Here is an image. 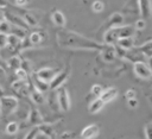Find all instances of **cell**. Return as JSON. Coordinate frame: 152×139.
I'll list each match as a JSON object with an SVG mask.
<instances>
[{
    "label": "cell",
    "instance_id": "obj_9",
    "mask_svg": "<svg viewBox=\"0 0 152 139\" xmlns=\"http://www.w3.org/2000/svg\"><path fill=\"white\" fill-rule=\"evenodd\" d=\"M4 17L13 25V26H17V27H20V29H24V30H27L28 29V25L26 24V21L24 20L23 15H18V14H14V13H4Z\"/></svg>",
    "mask_w": 152,
    "mask_h": 139
},
{
    "label": "cell",
    "instance_id": "obj_17",
    "mask_svg": "<svg viewBox=\"0 0 152 139\" xmlns=\"http://www.w3.org/2000/svg\"><path fill=\"white\" fill-rule=\"evenodd\" d=\"M103 107H104V102L102 101V99H101V97H95V99H93V100L89 102V105H88V110H89L90 114H96V113H99Z\"/></svg>",
    "mask_w": 152,
    "mask_h": 139
},
{
    "label": "cell",
    "instance_id": "obj_35",
    "mask_svg": "<svg viewBox=\"0 0 152 139\" xmlns=\"http://www.w3.org/2000/svg\"><path fill=\"white\" fill-rule=\"evenodd\" d=\"M135 95H137V93H135V90L134 89H127L126 90V93H125V97H126V100H131V99H135Z\"/></svg>",
    "mask_w": 152,
    "mask_h": 139
},
{
    "label": "cell",
    "instance_id": "obj_38",
    "mask_svg": "<svg viewBox=\"0 0 152 139\" xmlns=\"http://www.w3.org/2000/svg\"><path fill=\"white\" fill-rule=\"evenodd\" d=\"M150 61H151V64H150V65H151V68H152V58H151Z\"/></svg>",
    "mask_w": 152,
    "mask_h": 139
},
{
    "label": "cell",
    "instance_id": "obj_16",
    "mask_svg": "<svg viewBox=\"0 0 152 139\" xmlns=\"http://www.w3.org/2000/svg\"><path fill=\"white\" fill-rule=\"evenodd\" d=\"M51 21L55 26L57 27H64L65 24H66V19H65V15L63 12L61 11H55L52 12L51 14Z\"/></svg>",
    "mask_w": 152,
    "mask_h": 139
},
{
    "label": "cell",
    "instance_id": "obj_31",
    "mask_svg": "<svg viewBox=\"0 0 152 139\" xmlns=\"http://www.w3.org/2000/svg\"><path fill=\"white\" fill-rule=\"evenodd\" d=\"M15 76H17V80H20V81H27L28 72H27L25 69L20 68V69H18V70L15 71Z\"/></svg>",
    "mask_w": 152,
    "mask_h": 139
},
{
    "label": "cell",
    "instance_id": "obj_20",
    "mask_svg": "<svg viewBox=\"0 0 152 139\" xmlns=\"http://www.w3.org/2000/svg\"><path fill=\"white\" fill-rule=\"evenodd\" d=\"M137 50H138L139 52H141L146 58L151 59V58H152V40L145 42L142 45L138 46Z\"/></svg>",
    "mask_w": 152,
    "mask_h": 139
},
{
    "label": "cell",
    "instance_id": "obj_4",
    "mask_svg": "<svg viewBox=\"0 0 152 139\" xmlns=\"http://www.w3.org/2000/svg\"><path fill=\"white\" fill-rule=\"evenodd\" d=\"M57 99H58L59 109L62 112H68L71 107V101H70L69 93L65 88H59L57 90Z\"/></svg>",
    "mask_w": 152,
    "mask_h": 139
},
{
    "label": "cell",
    "instance_id": "obj_21",
    "mask_svg": "<svg viewBox=\"0 0 152 139\" xmlns=\"http://www.w3.org/2000/svg\"><path fill=\"white\" fill-rule=\"evenodd\" d=\"M30 99H31V101H32L33 103H36V105H43L44 101H45L44 93H42V91H39V90L34 89V88H33V89L31 90V93H30Z\"/></svg>",
    "mask_w": 152,
    "mask_h": 139
},
{
    "label": "cell",
    "instance_id": "obj_10",
    "mask_svg": "<svg viewBox=\"0 0 152 139\" xmlns=\"http://www.w3.org/2000/svg\"><path fill=\"white\" fill-rule=\"evenodd\" d=\"M124 21H125L124 15L121 13H119V12H114V13H112L108 17V19L106 21V25H107L108 29H114V27L122 26L124 25Z\"/></svg>",
    "mask_w": 152,
    "mask_h": 139
},
{
    "label": "cell",
    "instance_id": "obj_27",
    "mask_svg": "<svg viewBox=\"0 0 152 139\" xmlns=\"http://www.w3.org/2000/svg\"><path fill=\"white\" fill-rule=\"evenodd\" d=\"M19 129H20V126H19V124L17 121H10L6 125V128H5L7 134H15Z\"/></svg>",
    "mask_w": 152,
    "mask_h": 139
},
{
    "label": "cell",
    "instance_id": "obj_33",
    "mask_svg": "<svg viewBox=\"0 0 152 139\" xmlns=\"http://www.w3.org/2000/svg\"><path fill=\"white\" fill-rule=\"evenodd\" d=\"M144 133H145V139H152V121L147 122L144 126Z\"/></svg>",
    "mask_w": 152,
    "mask_h": 139
},
{
    "label": "cell",
    "instance_id": "obj_32",
    "mask_svg": "<svg viewBox=\"0 0 152 139\" xmlns=\"http://www.w3.org/2000/svg\"><path fill=\"white\" fill-rule=\"evenodd\" d=\"M39 133H40V132H39L38 127H32V128L27 132V134L25 135L24 139H37V137H38Z\"/></svg>",
    "mask_w": 152,
    "mask_h": 139
},
{
    "label": "cell",
    "instance_id": "obj_25",
    "mask_svg": "<svg viewBox=\"0 0 152 139\" xmlns=\"http://www.w3.org/2000/svg\"><path fill=\"white\" fill-rule=\"evenodd\" d=\"M12 27L13 25L5 18L2 17L1 21H0V33H4V34H11L13 31H12Z\"/></svg>",
    "mask_w": 152,
    "mask_h": 139
},
{
    "label": "cell",
    "instance_id": "obj_12",
    "mask_svg": "<svg viewBox=\"0 0 152 139\" xmlns=\"http://www.w3.org/2000/svg\"><path fill=\"white\" fill-rule=\"evenodd\" d=\"M139 12L144 19L150 18L152 15V1L151 0H138Z\"/></svg>",
    "mask_w": 152,
    "mask_h": 139
},
{
    "label": "cell",
    "instance_id": "obj_23",
    "mask_svg": "<svg viewBox=\"0 0 152 139\" xmlns=\"http://www.w3.org/2000/svg\"><path fill=\"white\" fill-rule=\"evenodd\" d=\"M7 65H8L10 69H12V70L15 72L18 69L21 68V65H23V61L20 59L19 56H12L11 58H8V61H7Z\"/></svg>",
    "mask_w": 152,
    "mask_h": 139
},
{
    "label": "cell",
    "instance_id": "obj_2",
    "mask_svg": "<svg viewBox=\"0 0 152 139\" xmlns=\"http://www.w3.org/2000/svg\"><path fill=\"white\" fill-rule=\"evenodd\" d=\"M19 107V101L17 97L11 95H2L1 96V115L6 116L14 113Z\"/></svg>",
    "mask_w": 152,
    "mask_h": 139
},
{
    "label": "cell",
    "instance_id": "obj_30",
    "mask_svg": "<svg viewBox=\"0 0 152 139\" xmlns=\"http://www.w3.org/2000/svg\"><path fill=\"white\" fill-rule=\"evenodd\" d=\"M103 87L101 86V84H94V86H91V88H90V94L91 95H94L95 97H100L101 95H102V93H103Z\"/></svg>",
    "mask_w": 152,
    "mask_h": 139
},
{
    "label": "cell",
    "instance_id": "obj_22",
    "mask_svg": "<svg viewBox=\"0 0 152 139\" xmlns=\"http://www.w3.org/2000/svg\"><path fill=\"white\" fill-rule=\"evenodd\" d=\"M38 129H39V132H40L43 135H45V137H48V138H52L53 134H55V129H53V127H52L51 124L43 122L42 125L38 126Z\"/></svg>",
    "mask_w": 152,
    "mask_h": 139
},
{
    "label": "cell",
    "instance_id": "obj_6",
    "mask_svg": "<svg viewBox=\"0 0 152 139\" xmlns=\"http://www.w3.org/2000/svg\"><path fill=\"white\" fill-rule=\"evenodd\" d=\"M118 39H122V38H129V37H133L134 33H135V27L134 25H122V26H119V27H114L113 29Z\"/></svg>",
    "mask_w": 152,
    "mask_h": 139
},
{
    "label": "cell",
    "instance_id": "obj_13",
    "mask_svg": "<svg viewBox=\"0 0 152 139\" xmlns=\"http://www.w3.org/2000/svg\"><path fill=\"white\" fill-rule=\"evenodd\" d=\"M101 56L103 58L104 62L107 63H110L114 61V58L116 57V50H115V46L113 45H103L102 50H101Z\"/></svg>",
    "mask_w": 152,
    "mask_h": 139
},
{
    "label": "cell",
    "instance_id": "obj_28",
    "mask_svg": "<svg viewBox=\"0 0 152 139\" xmlns=\"http://www.w3.org/2000/svg\"><path fill=\"white\" fill-rule=\"evenodd\" d=\"M23 18H24V20L26 21V24L28 26H32V27L38 26V20L36 19V17L33 14H31V13H24L23 14Z\"/></svg>",
    "mask_w": 152,
    "mask_h": 139
},
{
    "label": "cell",
    "instance_id": "obj_34",
    "mask_svg": "<svg viewBox=\"0 0 152 139\" xmlns=\"http://www.w3.org/2000/svg\"><path fill=\"white\" fill-rule=\"evenodd\" d=\"M134 27H135V30H138V31L144 30V29L146 27V21H145V19H144V18H140V19L135 20V23H134Z\"/></svg>",
    "mask_w": 152,
    "mask_h": 139
},
{
    "label": "cell",
    "instance_id": "obj_5",
    "mask_svg": "<svg viewBox=\"0 0 152 139\" xmlns=\"http://www.w3.org/2000/svg\"><path fill=\"white\" fill-rule=\"evenodd\" d=\"M59 71L57 70V69H53V68H42V69H39L37 72H36V77L37 78H39V80H42V81H45V82H51L55 77H56V75L58 74Z\"/></svg>",
    "mask_w": 152,
    "mask_h": 139
},
{
    "label": "cell",
    "instance_id": "obj_19",
    "mask_svg": "<svg viewBox=\"0 0 152 139\" xmlns=\"http://www.w3.org/2000/svg\"><path fill=\"white\" fill-rule=\"evenodd\" d=\"M33 88L42 91V93H46V91H51L50 89V83L49 82H45V81H42L39 78H37L34 76L33 78Z\"/></svg>",
    "mask_w": 152,
    "mask_h": 139
},
{
    "label": "cell",
    "instance_id": "obj_26",
    "mask_svg": "<svg viewBox=\"0 0 152 139\" xmlns=\"http://www.w3.org/2000/svg\"><path fill=\"white\" fill-rule=\"evenodd\" d=\"M42 40H43V34L40 32H37V31L32 32L28 37V42L31 45H38L42 43Z\"/></svg>",
    "mask_w": 152,
    "mask_h": 139
},
{
    "label": "cell",
    "instance_id": "obj_37",
    "mask_svg": "<svg viewBox=\"0 0 152 139\" xmlns=\"http://www.w3.org/2000/svg\"><path fill=\"white\" fill-rule=\"evenodd\" d=\"M28 4V0H15V5L19 7H25Z\"/></svg>",
    "mask_w": 152,
    "mask_h": 139
},
{
    "label": "cell",
    "instance_id": "obj_7",
    "mask_svg": "<svg viewBox=\"0 0 152 139\" xmlns=\"http://www.w3.org/2000/svg\"><path fill=\"white\" fill-rule=\"evenodd\" d=\"M69 75H70V72H69V70H66V69H65V70L59 71V72L56 75V77L50 82V89L55 91V90H57V89L62 88L63 83L68 80Z\"/></svg>",
    "mask_w": 152,
    "mask_h": 139
},
{
    "label": "cell",
    "instance_id": "obj_11",
    "mask_svg": "<svg viewBox=\"0 0 152 139\" xmlns=\"http://www.w3.org/2000/svg\"><path fill=\"white\" fill-rule=\"evenodd\" d=\"M11 87H12V89H13L17 94H20V95H23V96H26V95L30 96V93H31V91H28V83H27V81L15 80V81L12 82Z\"/></svg>",
    "mask_w": 152,
    "mask_h": 139
},
{
    "label": "cell",
    "instance_id": "obj_8",
    "mask_svg": "<svg viewBox=\"0 0 152 139\" xmlns=\"http://www.w3.org/2000/svg\"><path fill=\"white\" fill-rule=\"evenodd\" d=\"M100 133V127L96 124H90L86 126L81 132V139H95Z\"/></svg>",
    "mask_w": 152,
    "mask_h": 139
},
{
    "label": "cell",
    "instance_id": "obj_14",
    "mask_svg": "<svg viewBox=\"0 0 152 139\" xmlns=\"http://www.w3.org/2000/svg\"><path fill=\"white\" fill-rule=\"evenodd\" d=\"M43 122H44L43 116L40 115L39 110L36 109V108H31V110L28 112V116H27V124L32 125L33 127H38Z\"/></svg>",
    "mask_w": 152,
    "mask_h": 139
},
{
    "label": "cell",
    "instance_id": "obj_24",
    "mask_svg": "<svg viewBox=\"0 0 152 139\" xmlns=\"http://www.w3.org/2000/svg\"><path fill=\"white\" fill-rule=\"evenodd\" d=\"M116 45L124 50H131L134 48V40H133V37H129V38H122V39H119Z\"/></svg>",
    "mask_w": 152,
    "mask_h": 139
},
{
    "label": "cell",
    "instance_id": "obj_15",
    "mask_svg": "<svg viewBox=\"0 0 152 139\" xmlns=\"http://www.w3.org/2000/svg\"><path fill=\"white\" fill-rule=\"evenodd\" d=\"M118 95H119L118 89L114 88V87H109V88H106V89L103 90V93H102V95H101L100 97L102 99V101H103L104 103H108V102L114 101V100L118 97Z\"/></svg>",
    "mask_w": 152,
    "mask_h": 139
},
{
    "label": "cell",
    "instance_id": "obj_18",
    "mask_svg": "<svg viewBox=\"0 0 152 139\" xmlns=\"http://www.w3.org/2000/svg\"><path fill=\"white\" fill-rule=\"evenodd\" d=\"M118 40L119 39H118V37H116V34H115V32H114L113 29H108L104 32V34H103V42H104L106 45H113V46H115L116 43H118Z\"/></svg>",
    "mask_w": 152,
    "mask_h": 139
},
{
    "label": "cell",
    "instance_id": "obj_1",
    "mask_svg": "<svg viewBox=\"0 0 152 139\" xmlns=\"http://www.w3.org/2000/svg\"><path fill=\"white\" fill-rule=\"evenodd\" d=\"M57 43L66 49H77V50H97L101 51L103 45L99 44L97 42L87 38L80 33L69 31V30H61L56 34Z\"/></svg>",
    "mask_w": 152,
    "mask_h": 139
},
{
    "label": "cell",
    "instance_id": "obj_29",
    "mask_svg": "<svg viewBox=\"0 0 152 139\" xmlns=\"http://www.w3.org/2000/svg\"><path fill=\"white\" fill-rule=\"evenodd\" d=\"M91 10L93 12L95 13H101L103 10H104V2L102 0H95L93 4H91Z\"/></svg>",
    "mask_w": 152,
    "mask_h": 139
},
{
    "label": "cell",
    "instance_id": "obj_36",
    "mask_svg": "<svg viewBox=\"0 0 152 139\" xmlns=\"http://www.w3.org/2000/svg\"><path fill=\"white\" fill-rule=\"evenodd\" d=\"M127 105H128V107H129L131 109H135V108L138 107L139 102H138V100H137V97H135V99H131V100H127Z\"/></svg>",
    "mask_w": 152,
    "mask_h": 139
},
{
    "label": "cell",
    "instance_id": "obj_3",
    "mask_svg": "<svg viewBox=\"0 0 152 139\" xmlns=\"http://www.w3.org/2000/svg\"><path fill=\"white\" fill-rule=\"evenodd\" d=\"M133 72L140 80H150L152 78V68L146 62L139 61L133 63Z\"/></svg>",
    "mask_w": 152,
    "mask_h": 139
}]
</instances>
